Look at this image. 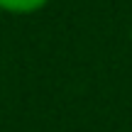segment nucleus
Here are the masks:
<instances>
[{
    "label": "nucleus",
    "instance_id": "obj_1",
    "mask_svg": "<svg viewBox=\"0 0 132 132\" xmlns=\"http://www.w3.org/2000/svg\"><path fill=\"white\" fill-rule=\"evenodd\" d=\"M49 0H0V12L10 15H32L47 7Z\"/></svg>",
    "mask_w": 132,
    "mask_h": 132
}]
</instances>
